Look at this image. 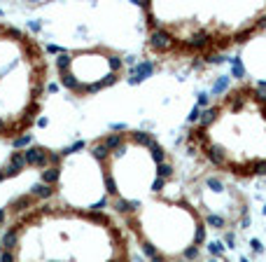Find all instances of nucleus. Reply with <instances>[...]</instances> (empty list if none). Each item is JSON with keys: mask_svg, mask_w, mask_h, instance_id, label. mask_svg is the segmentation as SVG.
<instances>
[{"mask_svg": "<svg viewBox=\"0 0 266 262\" xmlns=\"http://www.w3.org/2000/svg\"><path fill=\"white\" fill-rule=\"evenodd\" d=\"M150 47L154 52H159V54H166L171 49H177V40H175L173 33H168L161 26V28H154L150 33Z\"/></svg>", "mask_w": 266, "mask_h": 262, "instance_id": "f257e3e1", "label": "nucleus"}, {"mask_svg": "<svg viewBox=\"0 0 266 262\" xmlns=\"http://www.w3.org/2000/svg\"><path fill=\"white\" fill-rule=\"evenodd\" d=\"M213 40H215V36H210L208 31H198L196 36H192L182 45H177V49L180 52H203L206 47L213 45Z\"/></svg>", "mask_w": 266, "mask_h": 262, "instance_id": "f03ea898", "label": "nucleus"}, {"mask_svg": "<svg viewBox=\"0 0 266 262\" xmlns=\"http://www.w3.org/2000/svg\"><path fill=\"white\" fill-rule=\"evenodd\" d=\"M23 159H26V167L47 168L49 167V150L40 148V145H31L28 150H23Z\"/></svg>", "mask_w": 266, "mask_h": 262, "instance_id": "7ed1b4c3", "label": "nucleus"}, {"mask_svg": "<svg viewBox=\"0 0 266 262\" xmlns=\"http://www.w3.org/2000/svg\"><path fill=\"white\" fill-rule=\"evenodd\" d=\"M203 155L208 157L210 162H213V167H217V168H229V162H227V157H224V150H222L220 145H213L210 143L208 148H203L201 150Z\"/></svg>", "mask_w": 266, "mask_h": 262, "instance_id": "20e7f679", "label": "nucleus"}, {"mask_svg": "<svg viewBox=\"0 0 266 262\" xmlns=\"http://www.w3.org/2000/svg\"><path fill=\"white\" fill-rule=\"evenodd\" d=\"M58 84L63 87V89H68L72 94H84V89H87V84H82L72 73H61V77H58Z\"/></svg>", "mask_w": 266, "mask_h": 262, "instance_id": "39448f33", "label": "nucleus"}, {"mask_svg": "<svg viewBox=\"0 0 266 262\" xmlns=\"http://www.w3.org/2000/svg\"><path fill=\"white\" fill-rule=\"evenodd\" d=\"M23 168H26V159H23V152H12L10 162H7V168H5V176H19Z\"/></svg>", "mask_w": 266, "mask_h": 262, "instance_id": "423d86ee", "label": "nucleus"}, {"mask_svg": "<svg viewBox=\"0 0 266 262\" xmlns=\"http://www.w3.org/2000/svg\"><path fill=\"white\" fill-rule=\"evenodd\" d=\"M28 194L35 197V199H49V197H54V187H52V185H45V183L40 180V183H35L33 187H31Z\"/></svg>", "mask_w": 266, "mask_h": 262, "instance_id": "0eeeda50", "label": "nucleus"}, {"mask_svg": "<svg viewBox=\"0 0 266 262\" xmlns=\"http://www.w3.org/2000/svg\"><path fill=\"white\" fill-rule=\"evenodd\" d=\"M33 204H35V197H31V194H21V197H17V199L10 204V211L19 213V211H26V208H33Z\"/></svg>", "mask_w": 266, "mask_h": 262, "instance_id": "6e6552de", "label": "nucleus"}, {"mask_svg": "<svg viewBox=\"0 0 266 262\" xmlns=\"http://www.w3.org/2000/svg\"><path fill=\"white\" fill-rule=\"evenodd\" d=\"M133 71H136V75H138L140 80H147V77H152V75H154L157 66H154V61L145 59V61H140V63L136 66V68H133Z\"/></svg>", "mask_w": 266, "mask_h": 262, "instance_id": "1a4fd4ad", "label": "nucleus"}, {"mask_svg": "<svg viewBox=\"0 0 266 262\" xmlns=\"http://www.w3.org/2000/svg\"><path fill=\"white\" fill-rule=\"evenodd\" d=\"M17 243H19V229L10 227L2 234V250H17Z\"/></svg>", "mask_w": 266, "mask_h": 262, "instance_id": "9d476101", "label": "nucleus"}, {"mask_svg": "<svg viewBox=\"0 0 266 262\" xmlns=\"http://www.w3.org/2000/svg\"><path fill=\"white\" fill-rule=\"evenodd\" d=\"M101 143H103L110 152H115L119 148H124V136H122V133H107L105 138H101Z\"/></svg>", "mask_w": 266, "mask_h": 262, "instance_id": "9b49d317", "label": "nucleus"}, {"mask_svg": "<svg viewBox=\"0 0 266 262\" xmlns=\"http://www.w3.org/2000/svg\"><path fill=\"white\" fill-rule=\"evenodd\" d=\"M117 208V213H122L124 218L126 215H133L136 211H138V204L136 202H128V199H115V204H112Z\"/></svg>", "mask_w": 266, "mask_h": 262, "instance_id": "f8f14e48", "label": "nucleus"}, {"mask_svg": "<svg viewBox=\"0 0 266 262\" xmlns=\"http://www.w3.org/2000/svg\"><path fill=\"white\" fill-rule=\"evenodd\" d=\"M58 178H61V167H47V168H42V183L45 185H56L58 183Z\"/></svg>", "mask_w": 266, "mask_h": 262, "instance_id": "ddd939ff", "label": "nucleus"}, {"mask_svg": "<svg viewBox=\"0 0 266 262\" xmlns=\"http://www.w3.org/2000/svg\"><path fill=\"white\" fill-rule=\"evenodd\" d=\"M217 115H220V110H217V108H206V110H203V115H201V119H198V129L210 127V124L217 119Z\"/></svg>", "mask_w": 266, "mask_h": 262, "instance_id": "4468645a", "label": "nucleus"}, {"mask_svg": "<svg viewBox=\"0 0 266 262\" xmlns=\"http://www.w3.org/2000/svg\"><path fill=\"white\" fill-rule=\"evenodd\" d=\"M255 31H257V26H248V28H243V31H236L231 37V42H238V45H243V42H248L250 37L255 36Z\"/></svg>", "mask_w": 266, "mask_h": 262, "instance_id": "2eb2a0df", "label": "nucleus"}, {"mask_svg": "<svg viewBox=\"0 0 266 262\" xmlns=\"http://www.w3.org/2000/svg\"><path fill=\"white\" fill-rule=\"evenodd\" d=\"M91 157L96 159V162H105V159L110 157V150H107V148H105V145L98 141V143L91 145Z\"/></svg>", "mask_w": 266, "mask_h": 262, "instance_id": "dca6fc26", "label": "nucleus"}, {"mask_svg": "<svg viewBox=\"0 0 266 262\" xmlns=\"http://www.w3.org/2000/svg\"><path fill=\"white\" fill-rule=\"evenodd\" d=\"M133 141L138 145H142V148H150L154 143V136H152L150 131H133Z\"/></svg>", "mask_w": 266, "mask_h": 262, "instance_id": "f3484780", "label": "nucleus"}, {"mask_svg": "<svg viewBox=\"0 0 266 262\" xmlns=\"http://www.w3.org/2000/svg\"><path fill=\"white\" fill-rule=\"evenodd\" d=\"M229 84H231V77H229V75H222V77H217V82L213 84V94L222 96L227 89H229Z\"/></svg>", "mask_w": 266, "mask_h": 262, "instance_id": "a211bd4d", "label": "nucleus"}, {"mask_svg": "<svg viewBox=\"0 0 266 262\" xmlns=\"http://www.w3.org/2000/svg\"><path fill=\"white\" fill-rule=\"evenodd\" d=\"M33 145V133H21V136H17L14 141H12V148H17V150H21V148H31Z\"/></svg>", "mask_w": 266, "mask_h": 262, "instance_id": "6ab92c4d", "label": "nucleus"}, {"mask_svg": "<svg viewBox=\"0 0 266 262\" xmlns=\"http://www.w3.org/2000/svg\"><path fill=\"white\" fill-rule=\"evenodd\" d=\"M150 152H152V159L157 162V167L166 162V150H163V148H161L159 143H157V141H154V143L150 145Z\"/></svg>", "mask_w": 266, "mask_h": 262, "instance_id": "aec40b11", "label": "nucleus"}, {"mask_svg": "<svg viewBox=\"0 0 266 262\" xmlns=\"http://www.w3.org/2000/svg\"><path fill=\"white\" fill-rule=\"evenodd\" d=\"M70 63H72V59H70V54H68V52L58 54V56H56V71H58V75H61V73H68Z\"/></svg>", "mask_w": 266, "mask_h": 262, "instance_id": "412c9836", "label": "nucleus"}, {"mask_svg": "<svg viewBox=\"0 0 266 262\" xmlns=\"http://www.w3.org/2000/svg\"><path fill=\"white\" fill-rule=\"evenodd\" d=\"M229 63H231V75L236 77V80H243L245 77V68H243V61L238 59H229Z\"/></svg>", "mask_w": 266, "mask_h": 262, "instance_id": "4be33fe9", "label": "nucleus"}, {"mask_svg": "<svg viewBox=\"0 0 266 262\" xmlns=\"http://www.w3.org/2000/svg\"><path fill=\"white\" fill-rule=\"evenodd\" d=\"M157 176L163 180H168L171 176H173V164H168V162H163V164H159L157 167Z\"/></svg>", "mask_w": 266, "mask_h": 262, "instance_id": "5701e85b", "label": "nucleus"}, {"mask_svg": "<svg viewBox=\"0 0 266 262\" xmlns=\"http://www.w3.org/2000/svg\"><path fill=\"white\" fill-rule=\"evenodd\" d=\"M140 248H142V255H145V258H150V260L157 255V253H159V250H157V246H154L152 241H142V246H140Z\"/></svg>", "mask_w": 266, "mask_h": 262, "instance_id": "b1692460", "label": "nucleus"}, {"mask_svg": "<svg viewBox=\"0 0 266 262\" xmlns=\"http://www.w3.org/2000/svg\"><path fill=\"white\" fill-rule=\"evenodd\" d=\"M248 168H250V176H266V162H255Z\"/></svg>", "mask_w": 266, "mask_h": 262, "instance_id": "393cba45", "label": "nucleus"}, {"mask_svg": "<svg viewBox=\"0 0 266 262\" xmlns=\"http://www.w3.org/2000/svg\"><path fill=\"white\" fill-rule=\"evenodd\" d=\"M87 148V143L84 141H75V143L70 145V148H66V150H61V155L63 157H68V155H72V152H80V150H84Z\"/></svg>", "mask_w": 266, "mask_h": 262, "instance_id": "a878e982", "label": "nucleus"}, {"mask_svg": "<svg viewBox=\"0 0 266 262\" xmlns=\"http://www.w3.org/2000/svg\"><path fill=\"white\" fill-rule=\"evenodd\" d=\"M105 192H107V194H110V197H117V183H115V178H112V176H110V173H107V176H105Z\"/></svg>", "mask_w": 266, "mask_h": 262, "instance_id": "bb28decb", "label": "nucleus"}, {"mask_svg": "<svg viewBox=\"0 0 266 262\" xmlns=\"http://www.w3.org/2000/svg\"><path fill=\"white\" fill-rule=\"evenodd\" d=\"M107 66H110V71L115 73H119L122 71V66H124V61H122V56H110V59H107Z\"/></svg>", "mask_w": 266, "mask_h": 262, "instance_id": "cd10ccee", "label": "nucleus"}, {"mask_svg": "<svg viewBox=\"0 0 266 262\" xmlns=\"http://www.w3.org/2000/svg\"><path fill=\"white\" fill-rule=\"evenodd\" d=\"M208 250L213 253V255H224L227 246H224L222 241H210V243H208Z\"/></svg>", "mask_w": 266, "mask_h": 262, "instance_id": "c85d7f7f", "label": "nucleus"}, {"mask_svg": "<svg viewBox=\"0 0 266 262\" xmlns=\"http://www.w3.org/2000/svg\"><path fill=\"white\" fill-rule=\"evenodd\" d=\"M206 241V227L198 223V227H196V232H194V246H201Z\"/></svg>", "mask_w": 266, "mask_h": 262, "instance_id": "c756f323", "label": "nucleus"}, {"mask_svg": "<svg viewBox=\"0 0 266 262\" xmlns=\"http://www.w3.org/2000/svg\"><path fill=\"white\" fill-rule=\"evenodd\" d=\"M198 258V246H187L182 250V260H196Z\"/></svg>", "mask_w": 266, "mask_h": 262, "instance_id": "7c9ffc66", "label": "nucleus"}, {"mask_svg": "<svg viewBox=\"0 0 266 262\" xmlns=\"http://www.w3.org/2000/svg\"><path fill=\"white\" fill-rule=\"evenodd\" d=\"M206 223H208V225H213V227H217V229L227 225V220H224L222 215H208V218H206Z\"/></svg>", "mask_w": 266, "mask_h": 262, "instance_id": "2f4dec72", "label": "nucleus"}, {"mask_svg": "<svg viewBox=\"0 0 266 262\" xmlns=\"http://www.w3.org/2000/svg\"><path fill=\"white\" fill-rule=\"evenodd\" d=\"M203 59L208 61V63H222V61H227L222 54H215V52H206V54H203Z\"/></svg>", "mask_w": 266, "mask_h": 262, "instance_id": "473e14b6", "label": "nucleus"}, {"mask_svg": "<svg viewBox=\"0 0 266 262\" xmlns=\"http://www.w3.org/2000/svg\"><path fill=\"white\" fill-rule=\"evenodd\" d=\"M87 218H89V220H93V223H105V225H107V218H105L101 211H89V213H87Z\"/></svg>", "mask_w": 266, "mask_h": 262, "instance_id": "72a5a7b5", "label": "nucleus"}, {"mask_svg": "<svg viewBox=\"0 0 266 262\" xmlns=\"http://www.w3.org/2000/svg\"><path fill=\"white\" fill-rule=\"evenodd\" d=\"M0 262H17V253L14 250H2L0 253Z\"/></svg>", "mask_w": 266, "mask_h": 262, "instance_id": "f704fd0d", "label": "nucleus"}, {"mask_svg": "<svg viewBox=\"0 0 266 262\" xmlns=\"http://www.w3.org/2000/svg\"><path fill=\"white\" fill-rule=\"evenodd\" d=\"M201 115H203V108H198V106H194L192 108V112H189V122H198V119H201Z\"/></svg>", "mask_w": 266, "mask_h": 262, "instance_id": "c9c22d12", "label": "nucleus"}, {"mask_svg": "<svg viewBox=\"0 0 266 262\" xmlns=\"http://www.w3.org/2000/svg\"><path fill=\"white\" fill-rule=\"evenodd\" d=\"M61 159H63L61 152H49V167H61Z\"/></svg>", "mask_w": 266, "mask_h": 262, "instance_id": "e433bc0d", "label": "nucleus"}, {"mask_svg": "<svg viewBox=\"0 0 266 262\" xmlns=\"http://www.w3.org/2000/svg\"><path fill=\"white\" fill-rule=\"evenodd\" d=\"M250 248L255 250L257 255H262V253H264V246H262V241H259V239H252V241H250Z\"/></svg>", "mask_w": 266, "mask_h": 262, "instance_id": "4c0bfd02", "label": "nucleus"}, {"mask_svg": "<svg viewBox=\"0 0 266 262\" xmlns=\"http://www.w3.org/2000/svg\"><path fill=\"white\" fill-rule=\"evenodd\" d=\"M33 73H35V75H45V73H47V63H45V61H37V63L33 66Z\"/></svg>", "mask_w": 266, "mask_h": 262, "instance_id": "58836bf2", "label": "nucleus"}, {"mask_svg": "<svg viewBox=\"0 0 266 262\" xmlns=\"http://www.w3.org/2000/svg\"><path fill=\"white\" fill-rule=\"evenodd\" d=\"M105 206H110V199H107V197H103V199H101V202H96L91 206V211H101V208H105Z\"/></svg>", "mask_w": 266, "mask_h": 262, "instance_id": "ea45409f", "label": "nucleus"}, {"mask_svg": "<svg viewBox=\"0 0 266 262\" xmlns=\"http://www.w3.org/2000/svg\"><path fill=\"white\" fill-rule=\"evenodd\" d=\"M208 98H210L208 94H198V98H196V106H198V108H206V106H208Z\"/></svg>", "mask_w": 266, "mask_h": 262, "instance_id": "a19ab883", "label": "nucleus"}, {"mask_svg": "<svg viewBox=\"0 0 266 262\" xmlns=\"http://www.w3.org/2000/svg\"><path fill=\"white\" fill-rule=\"evenodd\" d=\"M47 54H56V56H58V54H63V49H61V47H58V45H47Z\"/></svg>", "mask_w": 266, "mask_h": 262, "instance_id": "79ce46f5", "label": "nucleus"}, {"mask_svg": "<svg viewBox=\"0 0 266 262\" xmlns=\"http://www.w3.org/2000/svg\"><path fill=\"white\" fill-rule=\"evenodd\" d=\"M163 183H166V180L157 176V180H154V185H152V190H154V192H159V190H161V187H163Z\"/></svg>", "mask_w": 266, "mask_h": 262, "instance_id": "37998d69", "label": "nucleus"}, {"mask_svg": "<svg viewBox=\"0 0 266 262\" xmlns=\"http://www.w3.org/2000/svg\"><path fill=\"white\" fill-rule=\"evenodd\" d=\"M126 155V145H124V148H119V150H115V152H112V157H115V159H122V157Z\"/></svg>", "mask_w": 266, "mask_h": 262, "instance_id": "c03bdc74", "label": "nucleus"}, {"mask_svg": "<svg viewBox=\"0 0 266 262\" xmlns=\"http://www.w3.org/2000/svg\"><path fill=\"white\" fill-rule=\"evenodd\" d=\"M124 61H126V63H128V66H131V68H136V66H138V63H136V61H138V59H136L133 54H128V56H126V59H124Z\"/></svg>", "mask_w": 266, "mask_h": 262, "instance_id": "a18cd8bd", "label": "nucleus"}, {"mask_svg": "<svg viewBox=\"0 0 266 262\" xmlns=\"http://www.w3.org/2000/svg\"><path fill=\"white\" fill-rule=\"evenodd\" d=\"M28 31L37 33V31H40V21H28Z\"/></svg>", "mask_w": 266, "mask_h": 262, "instance_id": "49530a36", "label": "nucleus"}, {"mask_svg": "<svg viewBox=\"0 0 266 262\" xmlns=\"http://www.w3.org/2000/svg\"><path fill=\"white\" fill-rule=\"evenodd\" d=\"M47 92H49V94H56V92H58V84L56 82H49V84H47Z\"/></svg>", "mask_w": 266, "mask_h": 262, "instance_id": "de8ad7c7", "label": "nucleus"}, {"mask_svg": "<svg viewBox=\"0 0 266 262\" xmlns=\"http://www.w3.org/2000/svg\"><path fill=\"white\" fill-rule=\"evenodd\" d=\"M150 262H166V255H163V253H157V255H154Z\"/></svg>", "mask_w": 266, "mask_h": 262, "instance_id": "09e8293b", "label": "nucleus"}, {"mask_svg": "<svg viewBox=\"0 0 266 262\" xmlns=\"http://www.w3.org/2000/svg\"><path fill=\"white\" fill-rule=\"evenodd\" d=\"M35 124H37L40 129H45V127L49 124V122H47V117H37V122H35Z\"/></svg>", "mask_w": 266, "mask_h": 262, "instance_id": "8fccbe9b", "label": "nucleus"}, {"mask_svg": "<svg viewBox=\"0 0 266 262\" xmlns=\"http://www.w3.org/2000/svg\"><path fill=\"white\" fill-rule=\"evenodd\" d=\"M238 225H241V229H245V227L250 225V218H248V215H243V218H241V223H238Z\"/></svg>", "mask_w": 266, "mask_h": 262, "instance_id": "3c124183", "label": "nucleus"}, {"mask_svg": "<svg viewBox=\"0 0 266 262\" xmlns=\"http://www.w3.org/2000/svg\"><path fill=\"white\" fill-rule=\"evenodd\" d=\"M110 129L112 131H126V124H112Z\"/></svg>", "mask_w": 266, "mask_h": 262, "instance_id": "603ef678", "label": "nucleus"}, {"mask_svg": "<svg viewBox=\"0 0 266 262\" xmlns=\"http://www.w3.org/2000/svg\"><path fill=\"white\" fill-rule=\"evenodd\" d=\"M5 215H7V208H0V223H5Z\"/></svg>", "mask_w": 266, "mask_h": 262, "instance_id": "864d4df0", "label": "nucleus"}, {"mask_svg": "<svg viewBox=\"0 0 266 262\" xmlns=\"http://www.w3.org/2000/svg\"><path fill=\"white\" fill-rule=\"evenodd\" d=\"M224 239H227V243H229V246H233V234H227Z\"/></svg>", "mask_w": 266, "mask_h": 262, "instance_id": "5fc2aeb1", "label": "nucleus"}, {"mask_svg": "<svg viewBox=\"0 0 266 262\" xmlns=\"http://www.w3.org/2000/svg\"><path fill=\"white\" fill-rule=\"evenodd\" d=\"M110 262H126V255L124 258H117V260H110Z\"/></svg>", "mask_w": 266, "mask_h": 262, "instance_id": "6e6d98bb", "label": "nucleus"}, {"mask_svg": "<svg viewBox=\"0 0 266 262\" xmlns=\"http://www.w3.org/2000/svg\"><path fill=\"white\" fill-rule=\"evenodd\" d=\"M7 178V176H5V171H0V180H5Z\"/></svg>", "mask_w": 266, "mask_h": 262, "instance_id": "4d7b16f0", "label": "nucleus"}, {"mask_svg": "<svg viewBox=\"0 0 266 262\" xmlns=\"http://www.w3.org/2000/svg\"><path fill=\"white\" fill-rule=\"evenodd\" d=\"M241 262H250V260H248V258H241Z\"/></svg>", "mask_w": 266, "mask_h": 262, "instance_id": "13d9d810", "label": "nucleus"}, {"mask_svg": "<svg viewBox=\"0 0 266 262\" xmlns=\"http://www.w3.org/2000/svg\"><path fill=\"white\" fill-rule=\"evenodd\" d=\"M262 213H264V215H266V206H264V208H262Z\"/></svg>", "mask_w": 266, "mask_h": 262, "instance_id": "bf43d9fd", "label": "nucleus"}, {"mask_svg": "<svg viewBox=\"0 0 266 262\" xmlns=\"http://www.w3.org/2000/svg\"><path fill=\"white\" fill-rule=\"evenodd\" d=\"M175 262H185V260H175Z\"/></svg>", "mask_w": 266, "mask_h": 262, "instance_id": "052dcab7", "label": "nucleus"}, {"mask_svg": "<svg viewBox=\"0 0 266 262\" xmlns=\"http://www.w3.org/2000/svg\"><path fill=\"white\" fill-rule=\"evenodd\" d=\"M0 14H2V12H0Z\"/></svg>", "mask_w": 266, "mask_h": 262, "instance_id": "680f3d73", "label": "nucleus"}]
</instances>
